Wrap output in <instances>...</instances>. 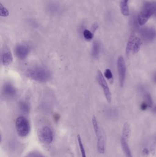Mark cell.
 Masks as SVG:
<instances>
[{
	"label": "cell",
	"instance_id": "1",
	"mask_svg": "<svg viewBox=\"0 0 156 157\" xmlns=\"http://www.w3.org/2000/svg\"><path fill=\"white\" fill-rule=\"evenodd\" d=\"M26 76L33 80L46 82L51 77L50 71L43 67H36L28 69L26 72Z\"/></svg>",
	"mask_w": 156,
	"mask_h": 157
},
{
	"label": "cell",
	"instance_id": "2",
	"mask_svg": "<svg viewBox=\"0 0 156 157\" xmlns=\"http://www.w3.org/2000/svg\"><path fill=\"white\" fill-rule=\"evenodd\" d=\"M154 14L156 15V2H146L138 16L139 25H144Z\"/></svg>",
	"mask_w": 156,
	"mask_h": 157
},
{
	"label": "cell",
	"instance_id": "3",
	"mask_svg": "<svg viewBox=\"0 0 156 157\" xmlns=\"http://www.w3.org/2000/svg\"><path fill=\"white\" fill-rule=\"evenodd\" d=\"M92 124L97 138V150L100 154H104L105 150V139L100 129L95 116L92 118Z\"/></svg>",
	"mask_w": 156,
	"mask_h": 157
},
{
	"label": "cell",
	"instance_id": "4",
	"mask_svg": "<svg viewBox=\"0 0 156 157\" xmlns=\"http://www.w3.org/2000/svg\"><path fill=\"white\" fill-rule=\"evenodd\" d=\"M17 134L20 137L27 136L30 132V127L29 121L24 116H19L16 118L15 122Z\"/></svg>",
	"mask_w": 156,
	"mask_h": 157
},
{
	"label": "cell",
	"instance_id": "5",
	"mask_svg": "<svg viewBox=\"0 0 156 157\" xmlns=\"http://www.w3.org/2000/svg\"><path fill=\"white\" fill-rule=\"evenodd\" d=\"M38 136L40 142L45 144H51L54 139L53 132L48 126H44L38 131Z\"/></svg>",
	"mask_w": 156,
	"mask_h": 157
},
{
	"label": "cell",
	"instance_id": "6",
	"mask_svg": "<svg viewBox=\"0 0 156 157\" xmlns=\"http://www.w3.org/2000/svg\"><path fill=\"white\" fill-rule=\"evenodd\" d=\"M117 68L119 74V83L121 87L123 86L125 81L126 75V66L124 59L122 56L118 58L117 61Z\"/></svg>",
	"mask_w": 156,
	"mask_h": 157
},
{
	"label": "cell",
	"instance_id": "7",
	"mask_svg": "<svg viewBox=\"0 0 156 157\" xmlns=\"http://www.w3.org/2000/svg\"><path fill=\"white\" fill-rule=\"evenodd\" d=\"M97 79L99 84L102 87L105 95V98L107 99V101L109 103H111V91L108 87V84L105 80V78L103 77L102 73L100 70H98L97 72Z\"/></svg>",
	"mask_w": 156,
	"mask_h": 157
},
{
	"label": "cell",
	"instance_id": "8",
	"mask_svg": "<svg viewBox=\"0 0 156 157\" xmlns=\"http://www.w3.org/2000/svg\"><path fill=\"white\" fill-rule=\"evenodd\" d=\"M15 52L16 57L23 60L25 59L29 52V48L27 46L25 45H18L15 49Z\"/></svg>",
	"mask_w": 156,
	"mask_h": 157
},
{
	"label": "cell",
	"instance_id": "9",
	"mask_svg": "<svg viewBox=\"0 0 156 157\" xmlns=\"http://www.w3.org/2000/svg\"><path fill=\"white\" fill-rule=\"evenodd\" d=\"M3 92L6 97H14L16 94V90L15 88L11 83L7 82L5 83L3 87Z\"/></svg>",
	"mask_w": 156,
	"mask_h": 157
},
{
	"label": "cell",
	"instance_id": "10",
	"mask_svg": "<svg viewBox=\"0 0 156 157\" xmlns=\"http://www.w3.org/2000/svg\"><path fill=\"white\" fill-rule=\"evenodd\" d=\"M2 61L4 66H8L13 61L12 52L10 51H5L2 54Z\"/></svg>",
	"mask_w": 156,
	"mask_h": 157
},
{
	"label": "cell",
	"instance_id": "11",
	"mask_svg": "<svg viewBox=\"0 0 156 157\" xmlns=\"http://www.w3.org/2000/svg\"><path fill=\"white\" fill-rule=\"evenodd\" d=\"M142 34L143 37L147 40H152L155 37L156 33L155 31L153 29H144L142 31Z\"/></svg>",
	"mask_w": 156,
	"mask_h": 157
},
{
	"label": "cell",
	"instance_id": "12",
	"mask_svg": "<svg viewBox=\"0 0 156 157\" xmlns=\"http://www.w3.org/2000/svg\"><path fill=\"white\" fill-rule=\"evenodd\" d=\"M121 144L124 152L125 154L126 157H133L131 152V149L129 147V145L127 144V140L122 137L121 139Z\"/></svg>",
	"mask_w": 156,
	"mask_h": 157
},
{
	"label": "cell",
	"instance_id": "13",
	"mask_svg": "<svg viewBox=\"0 0 156 157\" xmlns=\"http://www.w3.org/2000/svg\"><path fill=\"white\" fill-rule=\"evenodd\" d=\"M135 37L136 36L134 33H132L130 35L126 48V54L127 56H129L131 52H132L134 41Z\"/></svg>",
	"mask_w": 156,
	"mask_h": 157
},
{
	"label": "cell",
	"instance_id": "14",
	"mask_svg": "<svg viewBox=\"0 0 156 157\" xmlns=\"http://www.w3.org/2000/svg\"><path fill=\"white\" fill-rule=\"evenodd\" d=\"M131 134V129L130 124L128 123L125 122L124 124L123 127L122 132V137L124 138L125 140H127L129 139Z\"/></svg>",
	"mask_w": 156,
	"mask_h": 157
},
{
	"label": "cell",
	"instance_id": "15",
	"mask_svg": "<svg viewBox=\"0 0 156 157\" xmlns=\"http://www.w3.org/2000/svg\"><path fill=\"white\" fill-rule=\"evenodd\" d=\"M129 0H122L121 2V8L122 13L125 16H129L130 14L128 2Z\"/></svg>",
	"mask_w": 156,
	"mask_h": 157
},
{
	"label": "cell",
	"instance_id": "16",
	"mask_svg": "<svg viewBox=\"0 0 156 157\" xmlns=\"http://www.w3.org/2000/svg\"><path fill=\"white\" fill-rule=\"evenodd\" d=\"M141 45H142L141 40L139 37L136 36L134 41L132 50V52L133 54H136L140 51Z\"/></svg>",
	"mask_w": 156,
	"mask_h": 157
},
{
	"label": "cell",
	"instance_id": "17",
	"mask_svg": "<svg viewBox=\"0 0 156 157\" xmlns=\"http://www.w3.org/2000/svg\"><path fill=\"white\" fill-rule=\"evenodd\" d=\"M100 51V45L99 41H94L92 48V55L94 58H96L99 56Z\"/></svg>",
	"mask_w": 156,
	"mask_h": 157
},
{
	"label": "cell",
	"instance_id": "18",
	"mask_svg": "<svg viewBox=\"0 0 156 157\" xmlns=\"http://www.w3.org/2000/svg\"><path fill=\"white\" fill-rule=\"evenodd\" d=\"M19 107L21 111L24 113H28L30 111V107H29V104L26 101H20L19 103Z\"/></svg>",
	"mask_w": 156,
	"mask_h": 157
},
{
	"label": "cell",
	"instance_id": "19",
	"mask_svg": "<svg viewBox=\"0 0 156 157\" xmlns=\"http://www.w3.org/2000/svg\"><path fill=\"white\" fill-rule=\"evenodd\" d=\"M77 138H78V143L80 150L81 153L82 157H87V156H86L85 148H84V146H83V144H82V140L80 136L78 135V136Z\"/></svg>",
	"mask_w": 156,
	"mask_h": 157
},
{
	"label": "cell",
	"instance_id": "20",
	"mask_svg": "<svg viewBox=\"0 0 156 157\" xmlns=\"http://www.w3.org/2000/svg\"><path fill=\"white\" fill-rule=\"evenodd\" d=\"M83 35L85 39L88 40H91L93 37V35L92 32L88 29H85L83 31Z\"/></svg>",
	"mask_w": 156,
	"mask_h": 157
},
{
	"label": "cell",
	"instance_id": "21",
	"mask_svg": "<svg viewBox=\"0 0 156 157\" xmlns=\"http://www.w3.org/2000/svg\"><path fill=\"white\" fill-rule=\"evenodd\" d=\"M58 5L56 4L55 3H50V4L48 6V8H49V11L50 12H53L55 13L56 11H57L58 9Z\"/></svg>",
	"mask_w": 156,
	"mask_h": 157
},
{
	"label": "cell",
	"instance_id": "22",
	"mask_svg": "<svg viewBox=\"0 0 156 157\" xmlns=\"http://www.w3.org/2000/svg\"><path fill=\"white\" fill-rule=\"evenodd\" d=\"M1 15L3 17H6L9 15V12L6 8L3 6L2 4H1V11H0Z\"/></svg>",
	"mask_w": 156,
	"mask_h": 157
},
{
	"label": "cell",
	"instance_id": "23",
	"mask_svg": "<svg viewBox=\"0 0 156 157\" xmlns=\"http://www.w3.org/2000/svg\"><path fill=\"white\" fill-rule=\"evenodd\" d=\"M25 157H45V156L39 152L34 151L28 154Z\"/></svg>",
	"mask_w": 156,
	"mask_h": 157
},
{
	"label": "cell",
	"instance_id": "24",
	"mask_svg": "<svg viewBox=\"0 0 156 157\" xmlns=\"http://www.w3.org/2000/svg\"><path fill=\"white\" fill-rule=\"evenodd\" d=\"M104 76L109 80L113 79V74L110 69H106L104 72Z\"/></svg>",
	"mask_w": 156,
	"mask_h": 157
},
{
	"label": "cell",
	"instance_id": "25",
	"mask_svg": "<svg viewBox=\"0 0 156 157\" xmlns=\"http://www.w3.org/2000/svg\"><path fill=\"white\" fill-rule=\"evenodd\" d=\"M146 102L148 105V107H152L153 105V100H152L151 95L149 94H147L146 96Z\"/></svg>",
	"mask_w": 156,
	"mask_h": 157
},
{
	"label": "cell",
	"instance_id": "26",
	"mask_svg": "<svg viewBox=\"0 0 156 157\" xmlns=\"http://www.w3.org/2000/svg\"><path fill=\"white\" fill-rule=\"evenodd\" d=\"M148 106L146 102H143L141 104L140 108L143 111L146 110L148 108Z\"/></svg>",
	"mask_w": 156,
	"mask_h": 157
},
{
	"label": "cell",
	"instance_id": "27",
	"mask_svg": "<svg viewBox=\"0 0 156 157\" xmlns=\"http://www.w3.org/2000/svg\"><path fill=\"white\" fill-rule=\"evenodd\" d=\"M98 27H99V25H98V23H94L92 26L91 29L93 32H95L97 30V29L98 28Z\"/></svg>",
	"mask_w": 156,
	"mask_h": 157
},
{
	"label": "cell",
	"instance_id": "28",
	"mask_svg": "<svg viewBox=\"0 0 156 157\" xmlns=\"http://www.w3.org/2000/svg\"><path fill=\"white\" fill-rule=\"evenodd\" d=\"M149 150L147 148H145L143 150V154L144 156H147L149 155Z\"/></svg>",
	"mask_w": 156,
	"mask_h": 157
},
{
	"label": "cell",
	"instance_id": "29",
	"mask_svg": "<svg viewBox=\"0 0 156 157\" xmlns=\"http://www.w3.org/2000/svg\"><path fill=\"white\" fill-rule=\"evenodd\" d=\"M152 112H153V113H154L156 114V106L153 109Z\"/></svg>",
	"mask_w": 156,
	"mask_h": 157
},
{
	"label": "cell",
	"instance_id": "30",
	"mask_svg": "<svg viewBox=\"0 0 156 157\" xmlns=\"http://www.w3.org/2000/svg\"><path fill=\"white\" fill-rule=\"evenodd\" d=\"M153 79H154V82L156 83V73L154 75V77H153Z\"/></svg>",
	"mask_w": 156,
	"mask_h": 157
}]
</instances>
